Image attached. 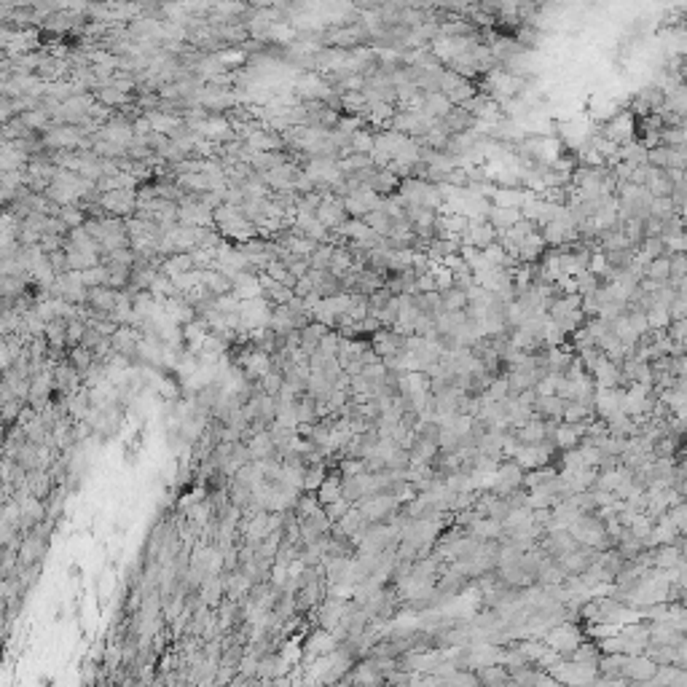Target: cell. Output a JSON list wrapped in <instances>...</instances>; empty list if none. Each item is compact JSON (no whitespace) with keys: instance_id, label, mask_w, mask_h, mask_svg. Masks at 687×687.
<instances>
[{"instance_id":"1","label":"cell","mask_w":687,"mask_h":687,"mask_svg":"<svg viewBox=\"0 0 687 687\" xmlns=\"http://www.w3.org/2000/svg\"><path fill=\"white\" fill-rule=\"evenodd\" d=\"M441 94H443L451 105L462 108L465 102H470L473 97H476L478 91H476V86H473V81L456 76L454 70H443V78H441Z\"/></svg>"},{"instance_id":"2","label":"cell","mask_w":687,"mask_h":687,"mask_svg":"<svg viewBox=\"0 0 687 687\" xmlns=\"http://www.w3.org/2000/svg\"><path fill=\"white\" fill-rule=\"evenodd\" d=\"M497 239H499L497 229H494L486 218H473L470 226L465 229V234H462V247H476V250L483 253V250L491 247Z\"/></svg>"},{"instance_id":"3","label":"cell","mask_w":687,"mask_h":687,"mask_svg":"<svg viewBox=\"0 0 687 687\" xmlns=\"http://www.w3.org/2000/svg\"><path fill=\"white\" fill-rule=\"evenodd\" d=\"M100 204L111 218L124 215V221H126L129 215H137V194H134V191H111V194H102Z\"/></svg>"},{"instance_id":"4","label":"cell","mask_w":687,"mask_h":687,"mask_svg":"<svg viewBox=\"0 0 687 687\" xmlns=\"http://www.w3.org/2000/svg\"><path fill=\"white\" fill-rule=\"evenodd\" d=\"M371 349L376 352L381 360H389V357H398L400 352H406V336H400L398 331L392 328H381L376 336H371Z\"/></svg>"},{"instance_id":"5","label":"cell","mask_w":687,"mask_h":687,"mask_svg":"<svg viewBox=\"0 0 687 687\" xmlns=\"http://www.w3.org/2000/svg\"><path fill=\"white\" fill-rule=\"evenodd\" d=\"M317 221L328 229L331 234H336L339 229H341L344 223L349 221L346 218V210H344V199H339V196H325V201L320 204V210H317Z\"/></svg>"},{"instance_id":"6","label":"cell","mask_w":687,"mask_h":687,"mask_svg":"<svg viewBox=\"0 0 687 687\" xmlns=\"http://www.w3.org/2000/svg\"><path fill=\"white\" fill-rule=\"evenodd\" d=\"M633 116L631 113H618L615 119H612L604 129H601V134H604V140H610L612 145H628L633 143Z\"/></svg>"},{"instance_id":"7","label":"cell","mask_w":687,"mask_h":687,"mask_svg":"<svg viewBox=\"0 0 687 687\" xmlns=\"http://www.w3.org/2000/svg\"><path fill=\"white\" fill-rule=\"evenodd\" d=\"M623 400H626V392L621 387L615 389H598L596 392V408L601 413V419H618L623 416Z\"/></svg>"},{"instance_id":"8","label":"cell","mask_w":687,"mask_h":687,"mask_svg":"<svg viewBox=\"0 0 687 687\" xmlns=\"http://www.w3.org/2000/svg\"><path fill=\"white\" fill-rule=\"evenodd\" d=\"M653 408V395L650 387L644 384H631V389H626V400H623V413L626 416H642L644 411Z\"/></svg>"},{"instance_id":"9","label":"cell","mask_w":687,"mask_h":687,"mask_svg":"<svg viewBox=\"0 0 687 687\" xmlns=\"http://www.w3.org/2000/svg\"><path fill=\"white\" fill-rule=\"evenodd\" d=\"M119 290L113 288H94L89 290V309L97 311V314H108V317H113V311H116V304H119Z\"/></svg>"},{"instance_id":"10","label":"cell","mask_w":687,"mask_h":687,"mask_svg":"<svg viewBox=\"0 0 687 687\" xmlns=\"http://www.w3.org/2000/svg\"><path fill=\"white\" fill-rule=\"evenodd\" d=\"M591 376L596 378V387L598 389H615L623 381V371L615 366L612 360L601 357V360H598V366H596V371H593Z\"/></svg>"},{"instance_id":"11","label":"cell","mask_w":687,"mask_h":687,"mask_svg":"<svg viewBox=\"0 0 687 687\" xmlns=\"http://www.w3.org/2000/svg\"><path fill=\"white\" fill-rule=\"evenodd\" d=\"M486 221L502 234V231H508V229H513L516 223H521L523 215H521V210H510V207H497V204H494V207L486 212Z\"/></svg>"},{"instance_id":"12","label":"cell","mask_w":687,"mask_h":687,"mask_svg":"<svg viewBox=\"0 0 687 687\" xmlns=\"http://www.w3.org/2000/svg\"><path fill=\"white\" fill-rule=\"evenodd\" d=\"M331 333V328L328 325H322V322H311L306 331H301V352L304 355H314L317 349H320L322 339Z\"/></svg>"},{"instance_id":"13","label":"cell","mask_w":687,"mask_h":687,"mask_svg":"<svg viewBox=\"0 0 687 687\" xmlns=\"http://www.w3.org/2000/svg\"><path fill=\"white\" fill-rule=\"evenodd\" d=\"M644 189L650 191L655 199H663V196H671V194H674V183L668 180L666 169L650 166V178H647V186H644Z\"/></svg>"},{"instance_id":"14","label":"cell","mask_w":687,"mask_h":687,"mask_svg":"<svg viewBox=\"0 0 687 687\" xmlns=\"http://www.w3.org/2000/svg\"><path fill=\"white\" fill-rule=\"evenodd\" d=\"M456 105H451V102L446 100L441 91H435V94H424V105H421V111L427 113L430 119H435V121H443L448 113L454 111Z\"/></svg>"},{"instance_id":"15","label":"cell","mask_w":687,"mask_h":687,"mask_svg":"<svg viewBox=\"0 0 687 687\" xmlns=\"http://www.w3.org/2000/svg\"><path fill=\"white\" fill-rule=\"evenodd\" d=\"M545 244L548 242H545L543 231H532L521 242V247H518V258H521L523 264H532V261H537V258L545 253Z\"/></svg>"},{"instance_id":"16","label":"cell","mask_w":687,"mask_h":687,"mask_svg":"<svg viewBox=\"0 0 687 687\" xmlns=\"http://www.w3.org/2000/svg\"><path fill=\"white\" fill-rule=\"evenodd\" d=\"M159 271L166 274V277H180V274H186V271H194V255L191 253L169 255Z\"/></svg>"},{"instance_id":"17","label":"cell","mask_w":687,"mask_h":687,"mask_svg":"<svg viewBox=\"0 0 687 687\" xmlns=\"http://www.w3.org/2000/svg\"><path fill=\"white\" fill-rule=\"evenodd\" d=\"M416 299V306H419L421 314H427V317H433V320H438L441 314H443V296L435 290V293H419V296H413Z\"/></svg>"},{"instance_id":"18","label":"cell","mask_w":687,"mask_h":687,"mask_svg":"<svg viewBox=\"0 0 687 687\" xmlns=\"http://www.w3.org/2000/svg\"><path fill=\"white\" fill-rule=\"evenodd\" d=\"M400 183L403 180L395 175V172H389V169H378L376 175H373V180H371V186L368 189H373L381 196V194H392V191H400Z\"/></svg>"},{"instance_id":"19","label":"cell","mask_w":687,"mask_h":687,"mask_svg":"<svg viewBox=\"0 0 687 687\" xmlns=\"http://www.w3.org/2000/svg\"><path fill=\"white\" fill-rule=\"evenodd\" d=\"M644 277L658 282V285H666L671 279V258L663 255V258H655L650 266L644 269Z\"/></svg>"},{"instance_id":"20","label":"cell","mask_w":687,"mask_h":687,"mask_svg":"<svg viewBox=\"0 0 687 687\" xmlns=\"http://www.w3.org/2000/svg\"><path fill=\"white\" fill-rule=\"evenodd\" d=\"M682 561H685V558H682V551L674 548V545H663V548L655 553V566H658V569H666V572H668V569H676Z\"/></svg>"},{"instance_id":"21","label":"cell","mask_w":687,"mask_h":687,"mask_svg":"<svg viewBox=\"0 0 687 687\" xmlns=\"http://www.w3.org/2000/svg\"><path fill=\"white\" fill-rule=\"evenodd\" d=\"M94 97H97V102H102V105H108V108H126V102H129V94H124V91H119L116 86H102L100 91H94Z\"/></svg>"},{"instance_id":"22","label":"cell","mask_w":687,"mask_h":687,"mask_svg":"<svg viewBox=\"0 0 687 687\" xmlns=\"http://www.w3.org/2000/svg\"><path fill=\"white\" fill-rule=\"evenodd\" d=\"M333 253H336V244H320V247L309 255L311 269H314V271H331Z\"/></svg>"},{"instance_id":"23","label":"cell","mask_w":687,"mask_h":687,"mask_svg":"<svg viewBox=\"0 0 687 687\" xmlns=\"http://www.w3.org/2000/svg\"><path fill=\"white\" fill-rule=\"evenodd\" d=\"M363 221H366L368 226H371V229H373V231H376L378 236H381V239H384V236H389V231L395 229V223H392V218H389L387 212H381V210L368 212L366 218H363Z\"/></svg>"},{"instance_id":"24","label":"cell","mask_w":687,"mask_h":687,"mask_svg":"<svg viewBox=\"0 0 687 687\" xmlns=\"http://www.w3.org/2000/svg\"><path fill=\"white\" fill-rule=\"evenodd\" d=\"M443 296V311H467L470 306V299H467L465 290H448V293H441Z\"/></svg>"},{"instance_id":"25","label":"cell","mask_w":687,"mask_h":687,"mask_svg":"<svg viewBox=\"0 0 687 687\" xmlns=\"http://www.w3.org/2000/svg\"><path fill=\"white\" fill-rule=\"evenodd\" d=\"M56 218H59V221L65 223L67 229L73 231V229H81V226L86 223V212L81 210L78 204H70V207H62V210H59V215H56Z\"/></svg>"},{"instance_id":"26","label":"cell","mask_w":687,"mask_h":687,"mask_svg":"<svg viewBox=\"0 0 687 687\" xmlns=\"http://www.w3.org/2000/svg\"><path fill=\"white\" fill-rule=\"evenodd\" d=\"M647 322H650V331H666L671 325V309L666 306H653L647 311Z\"/></svg>"},{"instance_id":"27","label":"cell","mask_w":687,"mask_h":687,"mask_svg":"<svg viewBox=\"0 0 687 687\" xmlns=\"http://www.w3.org/2000/svg\"><path fill=\"white\" fill-rule=\"evenodd\" d=\"M67 360H70L81 373H86V371L91 368V363H94V355H91L89 349H84V346H73L70 355H67Z\"/></svg>"},{"instance_id":"28","label":"cell","mask_w":687,"mask_h":687,"mask_svg":"<svg viewBox=\"0 0 687 687\" xmlns=\"http://www.w3.org/2000/svg\"><path fill=\"white\" fill-rule=\"evenodd\" d=\"M433 274H435V282H438V293H448V290L456 288L454 282V271L446 266H433Z\"/></svg>"},{"instance_id":"29","label":"cell","mask_w":687,"mask_h":687,"mask_svg":"<svg viewBox=\"0 0 687 687\" xmlns=\"http://www.w3.org/2000/svg\"><path fill=\"white\" fill-rule=\"evenodd\" d=\"M583 435V427H558V433H556V443L564 446V448H569V446H575V441Z\"/></svg>"},{"instance_id":"30","label":"cell","mask_w":687,"mask_h":687,"mask_svg":"<svg viewBox=\"0 0 687 687\" xmlns=\"http://www.w3.org/2000/svg\"><path fill=\"white\" fill-rule=\"evenodd\" d=\"M668 518L674 521V526L679 532L687 534V502H679V505H674V508L668 510Z\"/></svg>"},{"instance_id":"31","label":"cell","mask_w":687,"mask_h":687,"mask_svg":"<svg viewBox=\"0 0 687 687\" xmlns=\"http://www.w3.org/2000/svg\"><path fill=\"white\" fill-rule=\"evenodd\" d=\"M607 269H610V264H607V255H604V253H591V266H588V271H591V274L604 277V274H607Z\"/></svg>"},{"instance_id":"32","label":"cell","mask_w":687,"mask_h":687,"mask_svg":"<svg viewBox=\"0 0 687 687\" xmlns=\"http://www.w3.org/2000/svg\"><path fill=\"white\" fill-rule=\"evenodd\" d=\"M435 290H438V282H435L433 271H427V274H419V277H416V296H419V293H435Z\"/></svg>"},{"instance_id":"33","label":"cell","mask_w":687,"mask_h":687,"mask_svg":"<svg viewBox=\"0 0 687 687\" xmlns=\"http://www.w3.org/2000/svg\"><path fill=\"white\" fill-rule=\"evenodd\" d=\"M676 373H679V378H685L687 381V355L676 360Z\"/></svg>"},{"instance_id":"34","label":"cell","mask_w":687,"mask_h":687,"mask_svg":"<svg viewBox=\"0 0 687 687\" xmlns=\"http://www.w3.org/2000/svg\"><path fill=\"white\" fill-rule=\"evenodd\" d=\"M671 285H674V288H676V293H679V296H687V277L676 279V282H674V279H671Z\"/></svg>"},{"instance_id":"35","label":"cell","mask_w":687,"mask_h":687,"mask_svg":"<svg viewBox=\"0 0 687 687\" xmlns=\"http://www.w3.org/2000/svg\"><path fill=\"white\" fill-rule=\"evenodd\" d=\"M682 556H687V540H685V548H682Z\"/></svg>"}]
</instances>
